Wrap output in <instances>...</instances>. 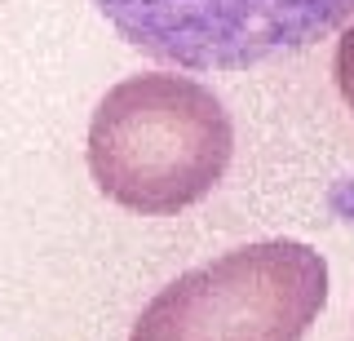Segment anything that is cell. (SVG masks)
Masks as SVG:
<instances>
[{"instance_id": "obj_1", "label": "cell", "mask_w": 354, "mask_h": 341, "mask_svg": "<svg viewBox=\"0 0 354 341\" xmlns=\"http://www.w3.org/2000/svg\"><path fill=\"white\" fill-rule=\"evenodd\" d=\"M88 178L111 204L173 217L217 191L235 156L226 102L177 71L124 75L88 120Z\"/></svg>"}, {"instance_id": "obj_2", "label": "cell", "mask_w": 354, "mask_h": 341, "mask_svg": "<svg viewBox=\"0 0 354 341\" xmlns=\"http://www.w3.org/2000/svg\"><path fill=\"white\" fill-rule=\"evenodd\" d=\"M324 306V252L301 239H257L164 284L129 341H306Z\"/></svg>"}, {"instance_id": "obj_4", "label": "cell", "mask_w": 354, "mask_h": 341, "mask_svg": "<svg viewBox=\"0 0 354 341\" xmlns=\"http://www.w3.org/2000/svg\"><path fill=\"white\" fill-rule=\"evenodd\" d=\"M332 75H337V89H341V98H346V107L354 116V18L341 27L337 58H332Z\"/></svg>"}, {"instance_id": "obj_3", "label": "cell", "mask_w": 354, "mask_h": 341, "mask_svg": "<svg viewBox=\"0 0 354 341\" xmlns=\"http://www.w3.org/2000/svg\"><path fill=\"white\" fill-rule=\"evenodd\" d=\"M106 27L169 71H248L337 36L354 0H88Z\"/></svg>"}]
</instances>
